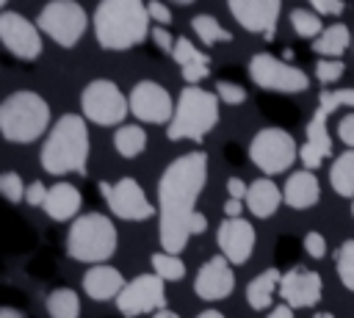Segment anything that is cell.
I'll use <instances>...</instances> for the list:
<instances>
[{
	"label": "cell",
	"instance_id": "obj_1",
	"mask_svg": "<svg viewBox=\"0 0 354 318\" xmlns=\"http://www.w3.org/2000/svg\"><path fill=\"white\" fill-rule=\"evenodd\" d=\"M207 183V155L202 149L174 158L158 180V238L160 249L180 254L191 241V216Z\"/></svg>",
	"mask_w": 354,
	"mask_h": 318
},
{
	"label": "cell",
	"instance_id": "obj_2",
	"mask_svg": "<svg viewBox=\"0 0 354 318\" xmlns=\"http://www.w3.org/2000/svg\"><path fill=\"white\" fill-rule=\"evenodd\" d=\"M144 0H100L94 8V36L102 50H130L149 36Z\"/></svg>",
	"mask_w": 354,
	"mask_h": 318
},
{
	"label": "cell",
	"instance_id": "obj_3",
	"mask_svg": "<svg viewBox=\"0 0 354 318\" xmlns=\"http://www.w3.org/2000/svg\"><path fill=\"white\" fill-rule=\"evenodd\" d=\"M88 124L80 113H64L47 133L41 147V169L53 177L83 174L88 163Z\"/></svg>",
	"mask_w": 354,
	"mask_h": 318
},
{
	"label": "cell",
	"instance_id": "obj_4",
	"mask_svg": "<svg viewBox=\"0 0 354 318\" xmlns=\"http://www.w3.org/2000/svg\"><path fill=\"white\" fill-rule=\"evenodd\" d=\"M50 127V105L36 91H14L0 102V135L11 144H30Z\"/></svg>",
	"mask_w": 354,
	"mask_h": 318
},
{
	"label": "cell",
	"instance_id": "obj_5",
	"mask_svg": "<svg viewBox=\"0 0 354 318\" xmlns=\"http://www.w3.org/2000/svg\"><path fill=\"white\" fill-rule=\"evenodd\" d=\"M218 97L202 86H185L177 97L174 116L166 124L169 141H202L218 122Z\"/></svg>",
	"mask_w": 354,
	"mask_h": 318
},
{
	"label": "cell",
	"instance_id": "obj_6",
	"mask_svg": "<svg viewBox=\"0 0 354 318\" xmlns=\"http://www.w3.org/2000/svg\"><path fill=\"white\" fill-rule=\"evenodd\" d=\"M116 243H119L116 224L105 213L77 216L66 235L69 257L77 263H88V265H97V263H105L108 257H113Z\"/></svg>",
	"mask_w": 354,
	"mask_h": 318
},
{
	"label": "cell",
	"instance_id": "obj_7",
	"mask_svg": "<svg viewBox=\"0 0 354 318\" xmlns=\"http://www.w3.org/2000/svg\"><path fill=\"white\" fill-rule=\"evenodd\" d=\"M80 111H83L86 122L111 127V124L124 122V116L130 113V100L113 80L97 77L80 91Z\"/></svg>",
	"mask_w": 354,
	"mask_h": 318
},
{
	"label": "cell",
	"instance_id": "obj_8",
	"mask_svg": "<svg viewBox=\"0 0 354 318\" xmlns=\"http://www.w3.org/2000/svg\"><path fill=\"white\" fill-rule=\"evenodd\" d=\"M36 25L44 36H50L58 47H75L86 33L88 17L77 0H50L36 17Z\"/></svg>",
	"mask_w": 354,
	"mask_h": 318
},
{
	"label": "cell",
	"instance_id": "obj_9",
	"mask_svg": "<svg viewBox=\"0 0 354 318\" xmlns=\"http://www.w3.org/2000/svg\"><path fill=\"white\" fill-rule=\"evenodd\" d=\"M299 155V147H296V138L282 130V127H263L254 133L252 144H249V158L252 163L263 171V174H282L293 166Z\"/></svg>",
	"mask_w": 354,
	"mask_h": 318
},
{
	"label": "cell",
	"instance_id": "obj_10",
	"mask_svg": "<svg viewBox=\"0 0 354 318\" xmlns=\"http://www.w3.org/2000/svg\"><path fill=\"white\" fill-rule=\"evenodd\" d=\"M249 77L266 88V91H279V94H299L310 88V77L307 72H301L299 66L279 61L271 53H254L249 58Z\"/></svg>",
	"mask_w": 354,
	"mask_h": 318
},
{
	"label": "cell",
	"instance_id": "obj_11",
	"mask_svg": "<svg viewBox=\"0 0 354 318\" xmlns=\"http://www.w3.org/2000/svg\"><path fill=\"white\" fill-rule=\"evenodd\" d=\"M163 307H166V282L155 271L133 277L116 296V310L124 318H138L147 312H158Z\"/></svg>",
	"mask_w": 354,
	"mask_h": 318
},
{
	"label": "cell",
	"instance_id": "obj_12",
	"mask_svg": "<svg viewBox=\"0 0 354 318\" xmlns=\"http://www.w3.org/2000/svg\"><path fill=\"white\" fill-rule=\"evenodd\" d=\"M100 191H102V196H105L111 213H113L116 218H122V221H147V218L155 216L152 202L147 199L144 188H141L138 180H133V177H122V180H116L113 185H105V183H102Z\"/></svg>",
	"mask_w": 354,
	"mask_h": 318
},
{
	"label": "cell",
	"instance_id": "obj_13",
	"mask_svg": "<svg viewBox=\"0 0 354 318\" xmlns=\"http://www.w3.org/2000/svg\"><path fill=\"white\" fill-rule=\"evenodd\" d=\"M127 100H130V113L147 124H169L177 105L171 94L155 80H138L127 94Z\"/></svg>",
	"mask_w": 354,
	"mask_h": 318
},
{
	"label": "cell",
	"instance_id": "obj_14",
	"mask_svg": "<svg viewBox=\"0 0 354 318\" xmlns=\"http://www.w3.org/2000/svg\"><path fill=\"white\" fill-rule=\"evenodd\" d=\"M0 44L11 55L22 61H33L41 53V30L30 19H25L19 11H3L0 14Z\"/></svg>",
	"mask_w": 354,
	"mask_h": 318
},
{
	"label": "cell",
	"instance_id": "obj_15",
	"mask_svg": "<svg viewBox=\"0 0 354 318\" xmlns=\"http://www.w3.org/2000/svg\"><path fill=\"white\" fill-rule=\"evenodd\" d=\"M227 8L243 30L260 33L263 39H274L282 14V0H227Z\"/></svg>",
	"mask_w": 354,
	"mask_h": 318
},
{
	"label": "cell",
	"instance_id": "obj_16",
	"mask_svg": "<svg viewBox=\"0 0 354 318\" xmlns=\"http://www.w3.org/2000/svg\"><path fill=\"white\" fill-rule=\"evenodd\" d=\"M232 290H235V271L224 254H216L199 265L194 277V293L199 299L218 301V299H227Z\"/></svg>",
	"mask_w": 354,
	"mask_h": 318
},
{
	"label": "cell",
	"instance_id": "obj_17",
	"mask_svg": "<svg viewBox=\"0 0 354 318\" xmlns=\"http://www.w3.org/2000/svg\"><path fill=\"white\" fill-rule=\"evenodd\" d=\"M216 243L221 249V254L232 263V265H243L252 252H254V243H257V235H254V227L246 221V218H224L216 230Z\"/></svg>",
	"mask_w": 354,
	"mask_h": 318
},
{
	"label": "cell",
	"instance_id": "obj_18",
	"mask_svg": "<svg viewBox=\"0 0 354 318\" xmlns=\"http://www.w3.org/2000/svg\"><path fill=\"white\" fill-rule=\"evenodd\" d=\"M321 293H324V282L315 271L310 268H301V265H293L290 271L282 274L279 279V296H282V304L288 307H315L321 301Z\"/></svg>",
	"mask_w": 354,
	"mask_h": 318
},
{
	"label": "cell",
	"instance_id": "obj_19",
	"mask_svg": "<svg viewBox=\"0 0 354 318\" xmlns=\"http://www.w3.org/2000/svg\"><path fill=\"white\" fill-rule=\"evenodd\" d=\"M326 119H329V113L324 108H315L313 119L307 122V138L299 149V158H301L304 169H310V171L318 169L321 160L332 155V135L326 130Z\"/></svg>",
	"mask_w": 354,
	"mask_h": 318
},
{
	"label": "cell",
	"instance_id": "obj_20",
	"mask_svg": "<svg viewBox=\"0 0 354 318\" xmlns=\"http://www.w3.org/2000/svg\"><path fill=\"white\" fill-rule=\"evenodd\" d=\"M80 285H83V293L94 301H111V299L116 301V296L122 293V288L127 282H124L119 268H113L108 263H97V265H88Z\"/></svg>",
	"mask_w": 354,
	"mask_h": 318
},
{
	"label": "cell",
	"instance_id": "obj_21",
	"mask_svg": "<svg viewBox=\"0 0 354 318\" xmlns=\"http://www.w3.org/2000/svg\"><path fill=\"white\" fill-rule=\"evenodd\" d=\"M171 58H174V64L180 66L183 80H185L188 86H199V83L210 75V58H207L205 53H199L196 44H194L188 36H177L174 50H171Z\"/></svg>",
	"mask_w": 354,
	"mask_h": 318
},
{
	"label": "cell",
	"instance_id": "obj_22",
	"mask_svg": "<svg viewBox=\"0 0 354 318\" xmlns=\"http://www.w3.org/2000/svg\"><path fill=\"white\" fill-rule=\"evenodd\" d=\"M321 196V185H318V177L310 171V169H299L293 171L285 185H282V202L293 210H307L318 202Z\"/></svg>",
	"mask_w": 354,
	"mask_h": 318
},
{
	"label": "cell",
	"instance_id": "obj_23",
	"mask_svg": "<svg viewBox=\"0 0 354 318\" xmlns=\"http://www.w3.org/2000/svg\"><path fill=\"white\" fill-rule=\"evenodd\" d=\"M80 205H83V196L72 183H55L50 185L41 207H44V216H50L53 221H69L77 216Z\"/></svg>",
	"mask_w": 354,
	"mask_h": 318
},
{
	"label": "cell",
	"instance_id": "obj_24",
	"mask_svg": "<svg viewBox=\"0 0 354 318\" xmlns=\"http://www.w3.org/2000/svg\"><path fill=\"white\" fill-rule=\"evenodd\" d=\"M243 202L254 218H271L282 205V188H277V183H271L268 177H257L254 183H249Z\"/></svg>",
	"mask_w": 354,
	"mask_h": 318
},
{
	"label": "cell",
	"instance_id": "obj_25",
	"mask_svg": "<svg viewBox=\"0 0 354 318\" xmlns=\"http://www.w3.org/2000/svg\"><path fill=\"white\" fill-rule=\"evenodd\" d=\"M279 279H282V274L277 271V268H266V271H260L249 285H246V301H249V307L252 310H268L271 307V301H274V293L279 290Z\"/></svg>",
	"mask_w": 354,
	"mask_h": 318
},
{
	"label": "cell",
	"instance_id": "obj_26",
	"mask_svg": "<svg viewBox=\"0 0 354 318\" xmlns=\"http://www.w3.org/2000/svg\"><path fill=\"white\" fill-rule=\"evenodd\" d=\"M351 41H354L351 30L343 22H335V25H326L324 28V33L313 41V50L318 55H324V58H337V55H343L348 50Z\"/></svg>",
	"mask_w": 354,
	"mask_h": 318
},
{
	"label": "cell",
	"instance_id": "obj_27",
	"mask_svg": "<svg viewBox=\"0 0 354 318\" xmlns=\"http://www.w3.org/2000/svg\"><path fill=\"white\" fill-rule=\"evenodd\" d=\"M329 185L337 196L354 199V149L340 152L329 169Z\"/></svg>",
	"mask_w": 354,
	"mask_h": 318
},
{
	"label": "cell",
	"instance_id": "obj_28",
	"mask_svg": "<svg viewBox=\"0 0 354 318\" xmlns=\"http://www.w3.org/2000/svg\"><path fill=\"white\" fill-rule=\"evenodd\" d=\"M113 147L122 158H138L147 149V130L138 124H122L113 133Z\"/></svg>",
	"mask_w": 354,
	"mask_h": 318
},
{
	"label": "cell",
	"instance_id": "obj_29",
	"mask_svg": "<svg viewBox=\"0 0 354 318\" xmlns=\"http://www.w3.org/2000/svg\"><path fill=\"white\" fill-rule=\"evenodd\" d=\"M50 318H80V296L72 288H55L47 296Z\"/></svg>",
	"mask_w": 354,
	"mask_h": 318
},
{
	"label": "cell",
	"instance_id": "obj_30",
	"mask_svg": "<svg viewBox=\"0 0 354 318\" xmlns=\"http://www.w3.org/2000/svg\"><path fill=\"white\" fill-rule=\"evenodd\" d=\"M191 30L199 36V41L202 44H227V41H232V33L227 30V28H221V22L216 19V17H210V14H196L194 19H191Z\"/></svg>",
	"mask_w": 354,
	"mask_h": 318
},
{
	"label": "cell",
	"instance_id": "obj_31",
	"mask_svg": "<svg viewBox=\"0 0 354 318\" xmlns=\"http://www.w3.org/2000/svg\"><path fill=\"white\" fill-rule=\"evenodd\" d=\"M152 271L163 279V282H180L185 277V263L180 260V254H169V252H155L152 254Z\"/></svg>",
	"mask_w": 354,
	"mask_h": 318
},
{
	"label": "cell",
	"instance_id": "obj_32",
	"mask_svg": "<svg viewBox=\"0 0 354 318\" xmlns=\"http://www.w3.org/2000/svg\"><path fill=\"white\" fill-rule=\"evenodd\" d=\"M290 28H293L301 39H313V41L324 33L321 17H318L313 8H293V11H290Z\"/></svg>",
	"mask_w": 354,
	"mask_h": 318
},
{
	"label": "cell",
	"instance_id": "obj_33",
	"mask_svg": "<svg viewBox=\"0 0 354 318\" xmlns=\"http://www.w3.org/2000/svg\"><path fill=\"white\" fill-rule=\"evenodd\" d=\"M335 271L346 290L354 293V241H343L335 252Z\"/></svg>",
	"mask_w": 354,
	"mask_h": 318
},
{
	"label": "cell",
	"instance_id": "obj_34",
	"mask_svg": "<svg viewBox=\"0 0 354 318\" xmlns=\"http://www.w3.org/2000/svg\"><path fill=\"white\" fill-rule=\"evenodd\" d=\"M343 75H346V64H343L340 58H321V61L315 64V77H318L324 86L337 83Z\"/></svg>",
	"mask_w": 354,
	"mask_h": 318
},
{
	"label": "cell",
	"instance_id": "obj_35",
	"mask_svg": "<svg viewBox=\"0 0 354 318\" xmlns=\"http://www.w3.org/2000/svg\"><path fill=\"white\" fill-rule=\"evenodd\" d=\"M25 188L28 185H22V177L17 174V171H3L0 174V196L3 199H8V202H22L25 199Z\"/></svg>",
	"mask_w": 354,
	"mask_h": 318
},
{
	"label": "cell",
	"instance_id": "obj_36",
	"mask_svg": "<svg viewBox=\"0 0 354 318\" xmlns=\"http://www.w3.org/2000/svg\"><path fill=\"white\" fill-rule=\"evenodd\" d=\"M348 105L354 108V88H337V91H321L318 97V108H324L326 113H332L335 108Z\"/></svg>",
	"mask_w": 354,
	"mask_h": 318
},
{
	"label": "cell",
	"instance_id": "obj_37",
	"mask_svg": "<svg viewBox=\"0 0 354 318\" xmlns=\"http://www.w3.org/2000/svg\"><path fill=\"white\" fill-rule=\"evenodd\" d=\"M216 97L224 102V105H243L246 102V88L232 83V80H218L216 83Z\"/></svg>",
	"mask_w": 354,
	"mask_h": 318
},
{
	"label": "cell",
	"instance_id": "obj_38",
	"mask_svg": "<svg viewBox=\"0 0 354 318\" xmlns=\"http://www.w3.org/2000/svg\"><path fill=\"white\" fill-rule=\"evenodd\" d=\"M304 252H307L313 260H321V257H326V238H324L321 232L310 230V232L304 235Z\"/></svg>",
	"mask_w": 354,
	"mask_h": 318
},
{
	"label": "cell",
	"instance_id": "obj_39",
	"mask_svg": "<svg viewBox=\"0 0 354 318\" xmlns=\"http://www.w3.org/2000/svg\"><path fill=\"white\" fill-rule=\"evenodd\" d=\"M310 8L318 14V17H340L346 11V3L343 0H307Z\"/></svg>",
	"mask_w": 354,
	"mask_h": 318
},
{
	"label": "cell",
	"instance_id": "obj_40",
	"mask_svg": "<svg viewBox=\"0 0 354 318\" xmlns=\"http://www.w3.org/2000/svg\"><path fill=\"white\" fill-rule=\"evenodd\" d=\"M47 191H50V188H44L41 180H33V183L25 188V202H28L30 207H41L44 199H47Z\"/></svg>",
	"mask_w": 354,
	"mask_h": 318
},
{
	"label": "cell",
	"instance_id": "obj_41",
	"mask_svg": "<svg viewBox=\"0 0 354 318\" xmlns=\"http://www.w3.org/2000/svg\"><path fill=\"white\" fill-rule=\"evenodd\" d=\"M147 11H149V19L155 22V25H169L171 22V11H169V6H163L160 0H149L147 3Z\"/></svg>",
	"mask_w": 354,
	"mask_h": 318
},
{
	"label": "cell",
	"instance_id": "obj_42",
	"mask_svg": "<svg viewBox=\"0 0 354 318\" xmlns=\"http://www.w3.org/2000/svg\"><path fill=\"white\" fill-rule=\"evenodd\" d=\"M337 138H340L348 149H354V111L346 113V116L337 122Z\"/></svg>",
	"mask_w": 354,
	"mask_h": 318
},
{
	"label": "cell",
	"instance_id": "obj_43",
	"mask_svg": "<svg viewBox=\"0 0 354 318\" xmlns=\"http://www.w3.org/2000/svg\"><path fill=\"white\" fill-rule=\"evenodd\" d=\"M149 36H152V41H155V44H158L163 53H171V50H174V41H177V36H171V33H169L163 25H155V28L149 30Z\"/></svg>",
	"mask_w": 354,
	"mask_h": 318
},
{
	"label": "cell",
	"instance_id": "obj_44",
	"mask_svg": "<svg viewBox=\"0 0 354 318\" xmlns=\"http://www.w3.org/2000/svg\"><path fill=\"white\" fill-rule=\"evenodd\" d=\"M246 191H249V185L241 180V177H230L227 180V194H230V199H246Z\"/></svg>",
	"mask_w": 354,
	"mask_h": 318
},
{
	"label": "cell",
	"instance_id": "obj_45",
	"mask_svg": "<svg viewBox=\"0 0 354 318\" xmlns=\"http://www.w3.org/2000/svg\"><path fill=\"white\" fill-rule=\"evenodd\" d=\"M205 230H207V218H205V213L196 210V213L191 216V235H202Z\"/></svg>",
	"mask_w": 354,
	"mask_h": 318
},
{
	"label": "cell",
	"instance_id": "obj_46",
	"mask_svg": "<svg viewBox=\"0 0 354 318\" xmlns=\"http://www.w3.org/2000/svg\"><path fill=\"white\" fill-rule=\"evenodd\" d=\"M224 213H227V218H238L243 213V202L241 199H227L224 202Z\"/></svg>",
	"mask_w": 354,
	"mask_h": 318
},
{
	"label": "cell",
	"instance_id": "obj_47",
	"mask_svg": "<svg viewBox=\"0 0 354 318\" xmlns=\"http://www.w3.org/2000/svg\"><path fill=\"white\" fill-rule=\"evenodd\" d=\"M268 318H293V307H288V304H277V307H271Z\"/></svg>",
	"mask_w": 354,
	"mask_h": 318
},
{
	"label": "cell",
	"instance_id": "obj_48",
	"mask_svg": "<svg viewBox=\"0 0 354 318\" xmlns=\"http://www.w3.org/2000/svg\"><path fill=\"white\" fill-rule=\"evenodd\" d=\"M0 318H25V315L14 307H0Z\"/></svg>",
	"mask_w": 354,
	"mask_h": 318
},
{
	"label": "cell",
	"instance_id": "obj_49",
	"mask_svg": "<svg viewBox=\"0 0 354 318\" xmlns=\"http://www.w3.org/2000/svg\"><path fill=\"white\" fill-rule=\"evenodd\" d=\"M152 318H180L174 310H169V307H163V310H158V312H152Z\"/></svg>",
	"mask_w": 354,
	"mask_h": 318
},
{
	"label": "cell",
	"instance_id": "obj_50",
	"mask_svg": "<svg viewBox=\"0 0 354 318\" xmlns=\"http://www.w3.org/2000/svg\"><path fill=\"white\" fill-rule=\"evenodd\" d=\"M196 318H224V315H221L218 310H213V307H210V310H202Z\"/></svg>",
	"mask_w": 354,
	"mask_h": 318
},
{
	"label": "cell",
	"instance_id": "obj_51",
	"mask_svg": "<svg viewBox=\"0 0 354 318\" xmlns=\"http://www.w3.org/2000/svg\"><path fill=\"white\" fill-rule=\"evenodd\" d=\"M315 318H335L332 312H315Z\"/></svg>",
	"mask_w": 354,
	"mask_h": 318
},
{
	"label": "cell",
	"instance_id": "obj_52",
	"mask_svg": "<svg viewBox=\"0 0 354 318\" xmlns=\"http://www.w3.org/2000/svg\"><path fill=\"white\" fill-rule=\"evenodd\" d=\"M174 3H177V6H191L194 0H174Z\"/></svg>",
	"mask_w": 354,
	"mask_h": 318
},
{
	"label": "cell",
	"instance_id": "obj_53",
	"mask_svg": "<svg viewBox=\"0 0 354 318\" xmlns=\"http://www.w3.org/2000/svg\"><path fill=\"white\" fill-rule=\"evenodd\" d=\"M351 216H354V199H351Z\"/></svg>",
	"mask_w": 354,
	"mask_h": 318
},
{
	"label": "cell",
	"instance_id": "obj_54",
	"mask_svg": "<svg viewBox=\"0 0 354 318\" xmlns=\"http://www.w3.org/2000/svg\"><path fill=\"white\" fill-rule=\"evenodd\" d=\"M6 3H8V0H0V8H3V6H6Z\"/></svg>",
	"mask_w": 354,
	"mask_h": 318
},
{
	"label": "cell",
	"instance_id": "obj_55",
	"mask_svg": "<svg viewBox=\"0 0 354 318\" xmlns=\"http://www.w3.org/2000/svg\"><path fill=\"white\" fill-rule=\"evenodd\" d=\"M351 47H354V41H351Z\"/></svg>",
	"mask_w": 354,
	"mask_h": 318
}]
</instances>
